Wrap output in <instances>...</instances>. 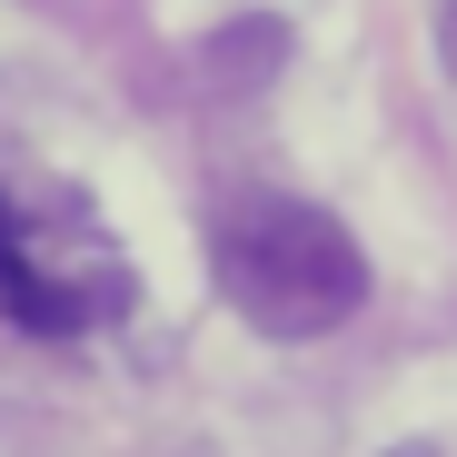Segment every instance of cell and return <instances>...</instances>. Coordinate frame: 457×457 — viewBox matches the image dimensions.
<instances>
[{"mask_svg":"<svg viewBox=\"0 0 457 457\" xmlns=\"http://www.w3.org/2000/svg\"><path fill=\"white\" fill-rule=\"evenodd\" d=\"M209 278L259 338H328L368 298V249L288 189H239L209 219Z\"/></svg>","mask_w":457,"mask_h":457,"instance_id":"6da1fadb","label":"cell"},{"mask_svg":"<svg viewBox=\"0 0 457 457\" xmlns=\"http://www.w3.org/2000/svg\"><path fill=\"white\" fill-rule=\"evenodd\" d=\"M428 21H437V60H447V80H457V0H428Z\"/></svg>","mask_w":457,"mask_h":457,"instance_id":"277c9868","label":"cell"},{"mask_svg":"<svg viewBox=\"0 0 457 457\" xmlns=\"http://www.w3.org/2000/svg\"><path fill=\"white\" fill-rule=\"evenodd\" d=\"M388 457H437V447H418V437H408V447H388Z\"/></svg>","mask_w":457,"mask_h":457,"instance_id":"5b68a950","label":"cell"},{"mask_svg":"<svg viewBox=\"0 0 457 457\" xmlns=\"http://www.w3.org/2000/svg\"><path fill=\"white\" fill-rule=\"evenodd\" d=\"M120 309H129V259L100 228L60 219V239H40V219L0 189V319H21L30 338H90Z\"/></svg>","mask_w":457,"mask_h":457,"instance_id":"7a4b0ae2","label":"cell"},{"mask_svg":"<svg viewBox=\"0 0 457 457\" xmlns=\"http://www.w3.org/2000/svg\"><path fill=\"white\" fill-rule=\"evenodd\" d=\"M278 50H288V30L278 21H239V30H219V70H228V80H259V70H278Z\"/></svg>","mask_w":457,"mask_h":457,"instance_id":"3957f363","label":"cell"}]
</instances>
